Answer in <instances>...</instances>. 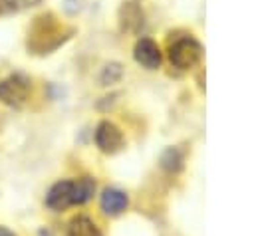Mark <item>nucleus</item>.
Instances as JSON below:
<instances>
[{"instance_id":"obj_11","label":"nucleus","mask_w":254,"mask_h":236,"mask_svg":"<svg viewBox=\"0 0 254 236\" xmlns=\"http://www.w3.org/2000/svg\"><path fill=\"white\" fill-rule=\"evenodd\" d=\"M161 167L169 173H177L183 167V153L177 147H169L161 155Z\"/></svg>"},{"instance_id":"obj_4","label":"nucleus","mask_w":254,"mask_h":236,"mask_svg":"<svg viewBox=\"0 0 254 236\" xmlns=\"http://www.w3.org/2000/svg\"><path fill=\"white\" fill-rule=\"evenodd\" d=\"M95 145L103 153H115L123 145V133L121 129L111 121H101L95 129Z\"/></svg>"},{"instance_id":"obj_13","label":"nucleus","mask_w":254,"mask_h":236,"mask_svg":"<svg viewBox=\"0 0 254 236\" xmlns=\"http://www.w3.org/2000/svg\"><path fill=\"white\" fill-rule=\"evenodd\" d=\"M8 4L10 10H22V8H30V6H36L40 4L42 0H4Z\"/></svg>"},{"instance_id":"obj_5","label":"nucleus","mask_w":254,"mask_h":236,"mask_svg":"<svg viewBox=\"0 0 254 236\" xmlns=\"http://www.w3.org/2000/svg\"><path fill=\"white\" fill-rule=\"evenodd\" d=\"M99 206H101L103 214H107V216H119V214H123V212L127 210V206H129V196H127L123 190L115 188V186H107V188H103V192H101Z\"/></svg>"},{"instance_id":"obj_6","label":"nucleus","mask_w":254,"mask_h":236,"mask_svg":"<svg viewBox=\"0 0 254 236\" xmlns=\"http://www.w3.org/2000/svg\"><path fill=\"white\" fill-rule=\"evenodd\" d=\"M133 56H135L137 63H141L147 69H157L161 65V50L151 38L137 40V44L133 48Z\"/></svg>"},{"instance_id":"obj_3","label":"nucleus","mask_w":254,"mask_h":236,"mask_svg":"<svg viewBox=\"0 0 254 236\" xmlns=\"http://www.w3.org/2000/svg\"><path fill=\"white\" fill-rule=\"evenodd\" d=\"M54 38V42L60 46L64 42V34L60 32V26L56 22V18L52 14H44L40 18H36V24L32 26V32H30V40H28V46L32 50H38L42 54H46V40Z\"/></svg>"},{"instance_id":"obj_1","label":"nucleus","mask_w":254,"mask_h":236,"mask_svg":"<svg viewBox=\"0 0 254 236\" xmlns=\"http://www.w3.org/2000/svg\"><path fill=\"white\" fill-rule=\"evenodd\" d=\"M200 54H202V48L192 36L177 38L169 46V61L177 69H189L196 65L200 59Z\"/></svg>"},{"instance_id":"obj_7","label":"nucleus","mask_w":254,"mask_h":236,"mask_svg":"<svg viewBox=\"0 0 254 236\" xmlns=\"http://www.w3.org/2000/svg\"><path fill=\"white\" fill-rule=\"evenodd\" d=\"M46 204L52 210H64L71 204V180H58L46 194Z\"/></svg>"},{"instance_id":"obj_12","label":"nucleus","mask_w":254,"mask_h":236,"mask_svg":"<svg viewBox=\"0 0 254 236\" xmlns=\"http://www.w3.org/2000/svg\"><path fill=\"white\" fill-rule=\"evenodd\" d=\"M121 65L119 63H107L103 69H101V75H99V81L103 85H111V83H117L121 79Z\"/></svg>"},{"instance_id":"obj_10","label":"nucleus","mask_w":254,"mask_h":236,"mask_svg":"<svg viewBox=\"0 0 254 236\" xmlns=\"http://www.w3.org/2000/svg\"><path fill=\"white\" fill-rule=\"evenodd\" d=\"M67 236H101V232L89 216L77 214L67 224Z\"/></svg>"},{"instance_id":"obj_8","label":"nucleus","mask_w":254,"mask_h":236,"mask_svg":"<svg viewBox=\"0 0 254 236\" xmlns=\"http://www.w3.org/2000/svg\"><path fill=\"white\" fill-rule=\"evenodd\" d=\"M119 20H121V28L127 32H139L145 24V14L141 10V6L127 2L121 6L119 10Z\"/></svg>"},{"instance_id":"obj_2","label":"nucleus","mask_w":254,"mask_h":236,"mask_svg":"<svg viewBox=\"0 0 254 236\" xmlns=\"http://www.w3.org/2000/svg\"><path fill=\"white\" fill-rule=\"evenodd\" d=\"M32 91L30 77L24 73H12L6 79L0 81V101L10 105V107H20L28 101Z\"/></svg>"},{"instance_id":"obj_9","label":"nucleus","mask_w":254,"mask_h":236,"mask_svg":"<svg viewBox=\"0 0 254 236\" xmlns=\"http://www.w3.org/2000/svg\"><path fill=\"white\" fill-rule=\"evenodd\" d=\"M95 192V180L91 177H81L77 180H71V204H85L93 198Z\"/></svg>"},{"instance_id":"obj_14","label":"nucleus","mask_w":254,"mask_h":236,"mask_svg":"<svg viewBox=\"0 0 254 236\" xmlns=\"http://www.w3.org/2000/svg\"><path fill=\"white\" fill-rule=\"evenodd\" d=\"M0 236H16L12 230H8L6 226H0Z\"/></svg>"}]
</instances>
